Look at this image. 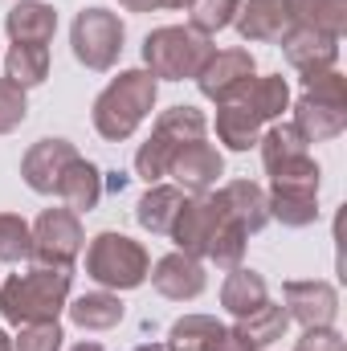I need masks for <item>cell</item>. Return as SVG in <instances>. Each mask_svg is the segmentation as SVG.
Wrapping results in <instances>:
<instances>
[{
  "label": "cell",
  "mask_w": 347,
  "mask_h": 351,
  "mask_svg": "<svg viewBox=\"0 0 347 351\" xmlns=\"http://www.w3.org/2000/svg\"><path fill=\"white\" fill-rule=\"evenodd\" d=\"M70 269H53V265H33L29 274H12L0 286V315L12 327H29V323H58V315L70 302Z\"/></svg>",
  "instance_id": "obj_1"
},
{
  "label": "cell",
  "mask_w": 347,
  "mask_h": 351,
  "mask_svg": "<svg viewBox=\"0 0 347 351\" xmlns=\"http://www.w3.org/2000/svg\"><path fill=\"white\" fill-rule=\"evenodd\" d=\"M156 106V78L147 70H123L110 86L94 98V127L102 139L123 143Z\"/></svg>",
  "instance_id": "obj_2"
},
{
  "label": "cell",
  "mask_w": 347,
  "mask_h": 351,
  "mask_svg": "<svg viewBox=\"0 0 347 351\" xmlns=\"http://www.w3.org/2000/svg\"><path fill=\"white\" fill-rule=\"evenodd\" d=\"M213 58V41L204 33H196L192 25H164L156 33H147L143 41V62H147V74L152 78H196L200 66Z\"/></svg>",
  "instance_id": "obj_3"
},
{
  "label": "cell",
  "mask_w": 347,
  "mask_h": 351,
  "mask_svg": "<svg viewBox=\"0 0 347 351\" xmlns=\"http://www.w3.org/2000/svg\"><path fill=\"white\" fill-rule=\"evenodd\" d=\"M204 131H208V119L196 106H172V110H164L156 119L152 139L135 156V172L143 176L147 184H160L168 176V168H172L176 152L188 147V143H196V139H204Z\"/></svg>",
  "instance_id": "obj_4"
},
{
  "label": "cell",
  "mask_w": 347,
  "mask_h": 351,
  "mask_svg": "<svg viewBox=\"0 0 347 351\" xmlns=\"http://www.w3.org/2000/svg\"><path fill=\"white\" fill-rule=\"evenodd\" d=\"M147 250L127 233H98L86 250V274L106 290H135L147 282Z\"/></svg>",
  "instance_id": "obj_5"
},
{
  "label": "cell",
  "mask_w": 347,
  "mask_h": 351,
  "mask_svg": "<svg viewBox=\"0 0 347 351\" xmlns=\"http://www.w3.org/2000/svg\"><path fill=\"white\" fill-rule=\"evenodd\" d=\"M70 45L86 70H110L123 53V21L106 8H82L74 16Z\"/></svg>",
  "instance_id": "obj_6"
},
{
  "label": "cell",
  "mask_w": 347,
  "mask_h": 351,
  "mask_svg": "<svg viewBox=\"0 0 347 351\" xmlns=\"http://www.w3.org/2000/svg\"><path fill=\"white\" fill-rule=\"evenodd\" d=\"M82 221L74 208H45L33 225V254L37 265H53V269H70L82 254Z\"/></svg>",
  "instance_id": "obj_7"
},
{
  "label": "cell",
  "mask_w": 347,
  "mask_h": 351,
  "mask_svg": "<svg viewBox=\"0 0 347 351\" xmlns=\"http://www.w3.org/2000/svg\"><path fill=\"white\" fill-rule=\"evenodd\" d=\"M225 221H229V213H225L221 196H217V192H200V196H192V200L180 208V217H176V225H172L168 237H176L180 254H188V258H208V250H213V241H217V233H221Z\"/></svg>",
  "instance_id": "obj_8"
},
{
  "label": "cell",
  "mask_w": 347,
  "mask_h": 351,
  "mask_svg": "<svg viewBox=\"0 0 347 351\" xmlns=\"http://www.w3.org/2000/svg\"><path fill=\"white\" fill-rule=\"evenodd\" d=\"M254 53L250 49H213V58L200 66V74H196V86L204 98H213L217 106H225V102H237L250 82H254Z\"/></svg>",
  "instance_id": "obj_9"
},
{
  "label": "cell",
  "mask_w": 347,
  "mask_h": 351,
  "mask_svg": "<svg viewBox=\"0 0 347 351\" xmlns=\"http://www.w3.org/2000/svg\"><path fill=\"white\" fill-rule=\"evenodd\" d=\"M258 143H261V164L274 180H319V164L311 160L307 139L290 123L270 127Z\"/></svg>",
  "instance_id": "obj_10"
},
{
  "label": "cell",
  "mask_w": 347,
  "mask_h": 351,
  "mask_svg": "<svg viewBox=\"0 0 347 351\" xmlns=\"http://www.w3.org/2000/svg\"><path fill=\"white\" fill-rule=\"evenodd\" d=\"M74 160H78V152H74L70 139H41V143H33V147L25 152L21 176H25V184H29L33 192L58 196V184H62V176H66V168H70Z\"/></svg>",
  "instance_id": "obj_11"
},
{
  "label": "cell",
  "mask_w": 347,
  "mask_h": 351,
  "mask_svg": "<svg viewBox=\"0 0 347 351\" xmlns=\"http://www.w3.org/2000/svg\"><path fill=\"white\" fill-rule=\"evenodd\" d=\"M278 45H282L286 62L302 78L323 74V70H335V62H339V37H327V33H315V29H302V25H290Z\"/></svg>",
  "instance_id": "obj_12"
},
{
  "label": "cell",
  "mask_w": 347,
  "mask_h": 351,
  "mask_svg": "<svg viewBox=\"0 0 347 351\" xmlns=\"http://www.w3.org/2000/svg\"><path fill=\"white\" fill-rule=\"evenodd\" d=\"M286 315L290 319H298L302 327H331L335 323V315H339V294H335V286L331 282H319V278H311V282H286Z\"/></svg>",
  "instance_id": "obj_13"
},
{
  "label": "cell",
  "mask_w": 347,
  "mask_h": 351,
  "mask_svg": "<svg viewBox=\"0 0 347 351\" xmlns=\"http://www.w3.org/2000/svg\"><path fill=\"white\" fill-rule=\"evenodd\" d=\"M319 180H274V192L265 196L270 217H278L290 229H302L319 217Z\"/></svg>",
  "instance_id": "obj_14"
},
{
  "label": "cell",
  "mask_w": 347,
  "mask_h": 351,
  "mask_svg": "<svg viewBox=\"0 0 347 351\" xmlns=\"http://www.w3.org/2000/svg\"><path fill=\"white\" fill-rule=\"evenodd\" d=\"M221 152L213 147V143H204V139H196V143H188V147H180L172 160V168L168 176H176V184H180V192H192V196H200V192H208L213 184H217V176H221Z\"/></svg>",
  "instance_id": "obj_15"
},
{
  "label": "cell",
  "mask_w": 347,
  "mask_h": 351,
  "mask_svg": "<svg viewBox=\"0 0 347 351\" xmlns=\"http://www.w3.org/2000/svg\"><path fill=\"white\" fill-rule=\"evenodd\" d=\"M307 143H327L335 135H344L347 127V102H327L315 94H302L294 102V123H290Z\"/></svg>",
  "instance_id": "obj_16"
},
{
  "label": "cell",
  "mask_w": 347,
  "mask_h": 351,
  "mask_svg": "<svg viewBox=\"0 0 347 351\" xmlns=\"http://www.w3.org/2000/svg\"><path fill=\"white\" fill-rule=\"evenodd\" d=\"M147 278H152V286H156L164 298H172V302H188V298H196V294L204 290V265H200V258H188V254H168V258H160L156 269H147Z\"/></svg>",
  "instance_id": "obj_17"
},
{
  "label": "cell",
  "mask_w": 347,
  "mask_h": 351,
  "mask_svg": "<svg viewBox=\"0 0 347 351\" xmlns=\"http://www.w3.org/2000/svg\"><path fill=\"white\" fill-rule=\"evenodd\" d=\"M233 25L246 41H282L290 29L286 0H237Z\"/></svg>",
  "instance_id": "obj_18"
},
{
  "label": "cell",
  "mask_w": 347,
  "mask_h": 351,
  "mask_svg": "<svg viewBox=\"0 0 347 351\" xmlns=\"http://www.w3.org/2000/svg\"><path fill=\"white\" fill-rule=\"evenodd\" d=\"M217 196H221L225 213H229V217H233L246 233H258V229H265V221H270V204H265L261 184H254V180H233V184H225Z\"/></svg>",
  "instance_id": "obj_19"
},
{
  "label": "cell",
  "mask_w": 347,
  "mask_h": 351,
  "mask_svg": "<svg viewBox=\"0 0 347 351\" xmlns=\"http://www.w3.org/2000/svg\"><path fill=\"white\" fill-rule=\"evenodd\" d=\"M4 29H8V37H12L16 45H45V41H53V33H58V12H53L49 4H41V0H21V4L8 12Z\"/></svg>",
  "instance_id": "obj_20"
},
{
  "label": "cell",
  "mask_w": 347,
  "mask_h": 351,
  "mask_svg": "<svg viewBox=\"0 0 347 351\" xmlns=\"http://www.w3.org/2000/svg\"><path fill=\"white\" fill-rule=\"evenodd\" d=\"M184 204H188V196H184L180 188H168V184H147V192H143V200H139V208H135V221H139L147 233L168 237Z\"/></svg>",
  "instance_id": "obj_21"
},
{
  "label": "cell",
  "mask_w": 347,
  "mask_h": 351,
  "mask_svg": "<svg viewBox=\"0 0 347 351\" xmlns=\"http://www.w3.org/2000/svg\"><path fill=\"white\" fill-rule=\"evenodd\" d=\"M286 327H290V315L265 298L258 311L241 315V319H237L229 331H233V335H237V339H241L250 351H261V348H270V343H278V339L286 335Z\"/></svg>",
  "instance_id": "obj_22"
},
{
  "label": "cell",
  "mask_w": 347,
  "mask_h": 351,
  "mask_svg": "<svg viewBox=\"0 0 347 351\" xmlns=\"http://www.w3.org/2000/svg\"><path fill=\"white\" fill-rule=\"evenodd\" d=\"M58 196L66 200V208H74V213H90V208H98V200H102V172L90 164V160H74L66 176H62V184H58Z\"/></svg>",
  "instance_id": "obj_23"
},
{
  "label": "cell",
  "mask_w": 347,
  "mask_h": 351,
  "mask_svg": "<svg viewBox=\"0 0 347 351\" xmlns=\"http://www.w3.org/2000/svg\"><path fill=\"white\" fill-rule=\"evenodd\" d=\"M286 12H290V25H302L327 37H339L347 25V0H286Z\"/></svg>",
  "instance_id": "obj_24"
},
{
  "label": "cell",
  "mask_w": 347,
  "mask_h": 351,
  "mask_svg": "<svg viewBox=\"0 0 347 351\" xmlns=\"http://www.w3.org/2000/svg\"><path fill=\"white\" fill-rule=\"evenodd\" d=\"M270 294H265V278L254 274V269H229V278H225V286H221V306L233 315V319H241V315H250V311H258L261 302H265Z\"/></svg>",
  "instance_id": "obj_25"
},
{
  "label": "cell",
  "mask_w": 347,
  "mask_h": 351,
  "mask_svg": "<svg viewBox=\"0 0 347 351\" xmlns=\"http://www.w3.org/2000/svg\"><path fill=\"white\" fill-rule=\"evenodd\" d=\"M217 139L229 147V152H250L261 139V119L250 114L241 102H225L217 110Z\"/></svg>",
  "instance_id": "obj_26"
},
{
  "label": "cell",
  "mask_w": 347,
  "mask_h": 351,
  "mask_svg": "<svg viewBox=\"0 0 347 351\" xmlns=\"http://www.w3.org/2000/svg\"><path fill=\"white\" fill-rule=\"evenodd\" d=\"M66 311H70V319H74L82 331H110V327H119V319H123L119 294H106V290H94V294L74 298Z\"/></svg>",
  "instance_id": "obj_27"
},
{
  "label": "cell",
  "mask_w": 347,
  "mask_h": 351,
  "mask_svg": "<svg viewBox=\"0 0 347 351\" xmlns=\"http://www.w3.org/2000/svg\"><path fill=\"white\" fill-rule=\"evenodd\" d=\"M45 74H49V49L45 45H16L12 41V49L4 58V78L12 86L29 90V86H41Z\"/></svg>",
  "instance_id": "obj_28"
},
{
  "label": "cell",
  "mask_w": 347,
  "mask_h": 351,
  "mask_svg": "<svg viewBox=\"0 0 347 351\" xmlns=\"http://www.w3.org/2000/svg\"><path fill=\"white\" fill-rule=\"evenodd\" d=\"M250 114H258L261 123H270V119H278L286 106H290V86H286V78L282 74H270V78H254L250 90L237 98Z\"/></svg>",
  "instance_id": "obj_29"
},
{
  "label": "cell",
  "mask_w": 347,
  "mask_h": 351,
  "mask_svg": "<svg viewBox=\"0 0 347 351\" xmlns=\"http://www.w3.org/2000/svg\"><path fill=\"white\" fill-rule=\"evenodd\" d=\"M221 335H225V327L213 315H184V319H176L172 331H168V348L172 351H208Z\"/></svg>",
  "instance_id": "obj_30"
},
{
  "label": "cell",
  "mask_w": 347,
  "mask_h": 351,
  "mask_svg": "<svg viewBox=\"0 0 347 351\" xmlns=\"http://www.w3.org/2000/svg\"><path fill=\"white\" fill-rule=\"evenodd\" d=\"M33 254V229L16 213H0V262H25Z\"/></svg>",
  "instance_id": "obj_31"
},
{
  "label": "cell",
  "mask_w": 347,
  "mask_h": 351,
  "mask_svg": "<svg viewBox=\"0 0 347 351\" xmlns=\"http://www.w3.org/2000/svg\"><path fill=\"white\" fill-rule=\"evenodd\" d=\"M188 12H192V29H196V33H204V37H213L217 29L233 25L237 0H192V4H188Z\"/></svg>",
  "instance_id": "obj_32"
},
{
  "label": "cell",
  "mask_w": 347,
  "mask_h": 351,
  "mask_svg": "<svg viewBox=\"0 0 347 351\" xmlns=\"http://www.w3.org/2000/svg\"><path fill=\"white\" fill-rule=\"evenodd\" d=\"M62 339L66 335L58 323H29V327H21L12 351H62Z\"/></svg>",
  "instance_id": "obj_33"
},
{
  "label": "cell",
  "mask_w": 347,
  "mask_h": 351,
  "mask_svg": "<svg viewBox=\"0 0 347 351\" xmlns=\"http://www.w3.org/2000/svg\"><path fill=\"white\" fill-rule=\"evenodd\" d=\"M25 114H29V106H25V90L12 86L8 78H0V135L16 131V127L25 123Z\"/></svg>",
  "instance_id": "obj_34"
},
{
  "label": "cell",
  "mask_w": 347,
  "mask_h": 351,
  "mask_svg": "<svg viewBox=\"0 0 347 351\" xmlns=\"http://www.w3.org/2000/svg\"><path fill=\"white\" fill-rule=\"evenodd\" d=\"M294 351H347V348L335 327H307V335L294 343Z\"/></svg>",
  "instance_id": "obj_35"
},
{
  "label": "cell",
  "mask_w": 347,
  "mask_h": 351,
  "mask_svg": "<svg viewBox=\"0 0 347 351\" xmlns=\"http://www.w3.org/2000/svg\"><path fill=\"white\" fill-rule=\"evenodd\" d=\"M208 351H250V348H246V343H241V339H237L229 327H225V335H221V339H217V343H213Z\"/></svg>",
  "instance_id": "obj_36"
},
{
  "label": "cell",
  "mask_w": 347,
  "mask_h": 351,
  "mask_svg": "<svg viewBox=\"0 0 347 351\" xmlns=\"http://www.w3.org/2000/svg\"><path fill=\"white\" fill-rule=\"evenodd\" d=\"M127 12H152V8H164L160 0H119Z\"/></svg>",
  "instance_id": "obj_37"
},
{
  "label": "cell",
  "mask_w": 347,
  "mask_h": 351,
  "mask_svg": "<svg viewBox=\"0 0 347 351\" xmlns=\"http://www.w3.org/2000/svg\"><path fill=\"white\" fill-rule=\"evenodd\" d=\"M135 351H172V348H168V343H139Z\"/></svg>",
  "instance_id": "obj_38"
},
{
  "label": "cell",
  "mask_w": 347,
  "mask_h": 351,
  "mask_svg": "<svg viewBox=\"0 0 347 351\" xmlns=\"http://www.w3.org/2000/svg\"><path fill=\"white\" fill-rule=\"evenodd\" d=\"M160 4H164V8H188L192 0H160Z\"/></svg>",
  "instance_id": "obj_39"
},
{
  "label": "cell",
  "mask_w": 347,
  "mask_h": 351,
  "mask_svg": "<svg viewBox=\"0 0 347 351\" xmlns=\"http://www.w3.org/2000/svg\"><path fill=\"white\" fill-rule=\"evenodd\" d=\"M0 351H12V339H8L4 331H0Z\"/></svg>",
  "instance_id": "obj_40"
},
{
  "label": "cell",
  "mask_w": 347,
  "mask_h": 351,
  "mask_svg": "<svg viewBox=\"0 0 347 351\" xmlns=\"http://www.w3.org/2000/svg\"><path fill=\"white\" fill-rule=\"evenodd\" d=\"M74 351H102V348H98V343H78Z\"/></svg>",
  "instance_id": "obj_41"
}]
</instances>
